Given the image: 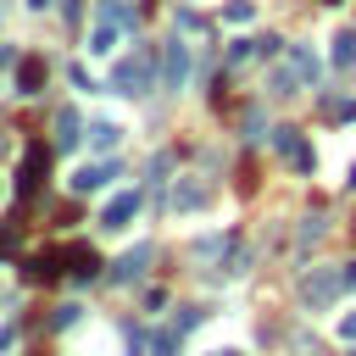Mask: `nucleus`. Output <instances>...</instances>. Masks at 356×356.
Segmentation results:
<instances>
[{
	"label": "nucleus",
	"mask_w": 356,
	"mask_h": 356,
	"mask_svg": "<svg viewBox=\"0 0 356 356\" xmlns=\"http://www.w3.org/2000/svg\"><path fill=\"white\" fill-rule=\"evenodd\" d=\"M339 289H345V273H334V267H312V273L300 278V306L323 312V306H334Z\"/></svg>",
	"instance_id": "1"
},
{
	"label": "nucleus",
	"mask_w": 356,
	"mask_h": 356,
	"mask_svg": "<svg viewBox=\"0 0 356 356\" xmlns=\"http://www.w3.org/2000/svg\"><path fill=\"white\" fill-rule=\"evenodd\" d=\"M111 83H117L122 95H139V89L150 83V56H128V61L111 72Z\"/></svg>",
	"instance_id": "2"
},
{
	"label": "nucleus",
	"mask_w": 356,
	"mask_h": 356,
	"mask_svg": "<svg viewBox=\"0 0 356 356\" xmlns=\"http://www.w3.org/2000/svg\"><path fill=\"white\" fill-rule=\"evenodd\" d=\"M44 167H50V150H44V145H28V156H22V172H17V178H22V184H17V189H22V200H33V189H39Z\"/></svg>",
	"instance_id": "3"
},
{
	"label": "nucleus",
	"mask_w": 356,
	"mask_h": 356,
	"mask_svg": "<svg viewBox=\"0 0 356 356\" xmlns=\"http://www.w3.org/2000/svg\"><path fill=\"white\" fill-rule=\"evenodd\" d=\"M273 145H278L284 161H295L300 172H312V150H306V139H300L295 128H273Z\"/></svg>",
	"instance_id": "4"
},
{
	"label": "nucleus",
	"mask_w": 356,
	"mask_h": 356,
	"mask_svg": "<svg viewBox=\"0 0 356 356\" xmlns=\"http://www.w3.org/2000/svg\"><path fill=\"white\" fill-rule=\"evenodd\" d=\"M184 78H189V50L172 39L167 56H161V83H167V89H184Z\"/></svg>",
	"instance_id": "5"
},
{
	"label": "nucleus",
	"mask_w": 356,
	"mask_h": 356,
	"mask_svg": "<svg viewBox=\"0 0 356 356\" xmlns=\"http://www.w3.org/2000/svg\"><path fill=\"white\" fill-rule=\"evenodd\" d=\"M284 67H289V72H295L300 83H317V72H323V67H317V56H312L306 44H289V56H284Z\"/></svg>",
	"instance_id": "6"
},
{
	"label": "nucleus",
	"mask_w": 356,
	"mask_h": 356,
	"mask_svg": "<svg viewBox=\"0 0 356 356\" xmlns=\"http://www.w3.org/2000/svg\"><path fill=\"white\" fill-rule=\"evenodd\" d=\"M61 261H67V250H39V256H28V278H33V284H50V278L61 273Z\"/></svg>",
	"instance_id": "7"
},
{
	"label": "nucleus",
	"mask_w": 356,
	"mask_h": 356,
	"mask_svg": "<svg viewBox=\"0 0 356 356\" xmlns=\"http://www.w3.org/2000/svg\"><path fill=\"white\" fill-rule=\"evenodd\" d=\"M134 211H139V195H134V189H128V195H117V200H111V206H106V217H100V222H106V228H122V222H128V217H134Z\"/></svg>",
	"instance_id": "8"
},
{
	"label": "nucleus",
	"mask_w": 356,
	"mask_h": 356,
	"mask_svg": "<svg viewBox=\"0 0 356 356\" xmlns=\"http://www.w3.org/2000/svg\"><path fill=\"white\" fill-rule=\"evenodd\" d=\"M61 250H67V261H72L78 278H95V273H100V256H95L89 245H61Z\"/></svg>",
	"instance_id": "9"
},
{
	"label": "nucleus",
	"mask_w": 356,
	"mask_h": 356,
	"mask_svg": "<svg viewBox=\"0 0 356 356\" xmlns=\"http://www.w3.org/2000/svg\"><path fill=\"white\" fill-rule=\"evenodd\" d=\"M39 83H44V61H22V72H17V89H22V95H39Z\"/></svg>",
	"instance_id": "10"
},
{
	"label": "nucleus",
	"mask_w": 356,
	"mask_h": 356,
	"mask_svg": "<svg viewBox=\"0 0 356 356\" xmlns=\"http://www.w3.org/2000/svg\"><path fill=\"white\" fill-rule=\"evenodd\" d=\"M334 67H356V28H345L334 39Z\"/></svg>",
	"instance_id": "11"
},
{
	"label": "nucleus",
	"mask_w": 356,
	"mask_h": 356,
	"mask_svg": "<svg viewBox=\"0 0 356 356\" xmlns=\"http://www.w3.org/2000/svg\"><path fill=\"white\" fill-rule=\"evenodd\" d=\"M145 256H150V250H128V256L117 261V278H122V284H128V278H139V267H145Z\"/></svg>",
	"instance_id": "12"
},
{
	"label": "nucleus",
	"mask_w": 356,
	"mask_h": 356,
	"mask_svg": "<svg viewBox=\"0 0 356 356\" xmlns=\"http://www.w3.org/2000/svg\"><path fill=\"white\" fill-rule=\"evenodd\" d=\"M295 89H306V83H300L289 67H278V72H273V95H295Z\"/></svg>",
	"instance_id": "13"
},
{
	"label": "nucleus",
	"mask_w": 356,
	"mask_h": 356,
	"mask_svg": "<svg viewBox=\"0 0 356 356\" xmlns=\"http://www.w3.org/2000/svg\"><path fill=\"white\" fill-rule=\"evenodd\" d=\"M106 178H111V167H83V172H78L72 184H78V189H100Z\"/></svg>",
	"instance_id": "14"
},
{
	"label": "nucleus",
	"mask_w": 356,
	"mask_h": 356,
	"mask_svg": "<svg viewBox=\"0 0 356 356\" xmlns=\"http://www.w3.org/2000/svg\"><path fill=\"white\" fill-rule=\"evenodd\" d=\"M172 200H178V206H200V200H206V189H200V184H195V178H184V184H178V195H172Z\"/></svg>",
	"instance_id": "15"
},
{
	"label": "nucleus",
	"mask_w": 356,
	"mask_h": 356,
	"mask_svg": "<svg viewBox=\"0 0 356 356\" xmlns=\"http://www.w3.org/2000/svg\"><path fill=\"white\" fill-rule=\"evenodd\" d=\"M323 111L339 117V122H350V117H356V100H323Z\"/></svg>",
	"instance_id": "16"
},
{
	"label": "nucleus",
	"mask_w": 356,
	"mask_h": 356,
	"mask_svg": "<svg viewBox=\"0 0 356 356\" xmlns=\"http://www.w3.org/2000/svg\"><path fill=\"white\" fill-rule=\"evenodd\" d=\"M56 128H61V134H56L61 145H72V139H78V117H72V111H61V117H56Z\"/></svg>",
	"instance_id": "17"
},
{
	"label": "nucleus",
	"mask_w": 356,
	"mask_h": 356,
	"mask_svg": "<svg viewBox=\"0 0 356 356\" xmlns=\"http://www.w3.org/2000/svg\"><path fill=\"white\" fill-rule=\"evenodd\" d=\"M89 134H95V145H100V150H111V145H117V128H111V122H95Z\"/></svg>",
	"instance_id": "18"
},
{
	"label": "nucleus",
	"mask_w": 356,
	"mask_h": 356,
	"mask_svg": "<svg viewBox=\"0 0 356 356\" xmlns=\"http://www.w3.org/2000/svg\"><path fill=\"white\" fill-rule=\"evenodd\" d=\"M339 339H345V345H356V312H345V317H339Z\"/></svg>",
	"instance_id": "19"
},
{
	"label": "nucleus",
	"mask_w": 356,
	"mask_h": 356,
	"mask_svg": "<svg viewBox=\"0 0 356 356\" xmlns=\"http://www.w3.org/2000/svg\"><path fill=\"white\" fill-rule=\"evenodd\" d=\"M250 17V0H228V22H245Z\"/></svg>",
	"instance_id": "20"
},
{
	"label": "nucleus",
	"mask_w": 356,
	"mask_h": 356,
	"mask_svg": "<svg viewBox=\"0 0 356 356\" xmlns=\"http://www.w3.org/2000/svg\"><path fill=\"white\" fill-rule=\"evenodd\" d=\"M339 273H345V289H356V261H345Z\"/></svg>",
	"instance_id": "21"
},
{
	"label": "nucleus",
	"mask_w": 356,
	"mask_h": 356,
	"mask_svg": "<svg viewBox=\"0 0 356 356\" xmlns=\"http://www.w3.org/2000/svg\"><path fill=\"white\" fill-rule=\"evenodd\" d=\"M222 356H239V350H222Z\"/></svg>",
	"instance_id": "22"
},
{
	"label": "nucleus",
	"mask_w": 356,
	"mask_h": 356,
	"mask_svg": "<svg viewBox=\"0 0 356 356\" xmlns=\"http://www.w3.org/2000/svg\"><path fill=\"white\" fill-rule=\"evenodd\" d=\"M328 6H334V0H328Z\"/></svg>",
	"instance_id": "23"
}]
</instances>
